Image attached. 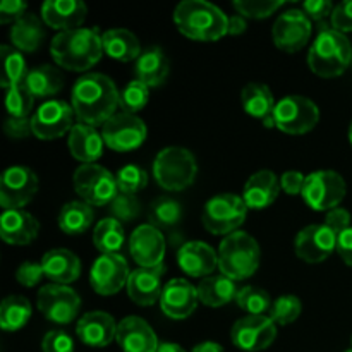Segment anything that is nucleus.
I'll use <instances>...</instances> for the list:
<instances>
[{"mask_svg":"<svg viewBox=\"0 0 352 352\" xmlns=\"http://www.w3.org/2000/svg\"><path fill=\"white\" fill-rule=\"evenodd\" d=\"M332 28L339 33H349L352 31V0H346L336 6L332 17H330Z\"/></svg>","mask_w":352,"mask_h":352,"instance_id":"nucleus-50","label":"nucleus"},{"mask_svg":"<svg viewBox=\"0 0 352 352\" xmlns=\"http://www.w3.org/2000/svg\"><path fill=\"white\" fill-rule=\"evenodd\" d=\"M349 141H351V144H352V122H351V126H349Z\"/></svg>","mask_w":352,"mask_h":352,"instance_id":"nucleus-60","label":"nucleus"},{"mask_svg":"<svg viewBox=\"0 0 352 352\" xmlns=\"http://www.w3.org/2000/svg\"><path fill=\"white\" fill-rule=\"evenodd\" d=\"M40 222L24 210H3L0 217V237L12 246H26L38 237Z\"/></svg>","mask_w":352,"mask_h":352,"instance_id":"nucleus-26","label":"nucleus"},{"mask_svg":"<svg viewBox=\"0 0 352 352\" xmlns=\"http://www.w3.org/2000/svg\"><path fill=\"white\" fill-rule=\"evenodd\" d=\"M347 352H352V349H351V351H347Z\"/></svg>","mask_w":352,"mask_h":352,"instance_id":"nucleus-61","label":"nucleus"},{"mask_svg":"<svg viewBox=\"0 0 352 352\" xmlns=\"http://www.w3.org/2000/svg\"><path fill=\"white\" fill-rule=\"evenodd\" d=\"M131 270L126 258L119 253L102 254L89 270V284L100 296H113L127 287Z\"/></svg>","mask_w":352,"mask_h":352,"instance_id":"nucleus-17","label":"nucleus"},{"mask_svg":"<svg viewBox=\"0 0 352 352\" xmlns=\"http://www.w3.org/2000/svg\"><path fill=\"white\" fill-rule=\"evenodd\" d=\"M88 7L81 0H47L41 6V19L54 30L71 31L85 23Z\"/></svg>","mask_w":352,"mask_h":352,"instance_id":"nucleus-23","label":"nucleus"},{"mask_svg":"<svg viewBox=\"0 0 352 352\" xmlns=\"http://www.w3.org/2000/svg\"><path fill=\"white\" fill-rule=\"evenodd\" d=\"M134 72H136V79L144 82L148 88H157L168 78L170 60L160 47H150L136 60Z\"/></svg>","mask_w":352,"mask_h":352,"instance_id":"nucleus-31","label":"nucleus"},{"mask_svg":"<svg viewBox=\"0 0 352 352\" xmlns=\"http://www.w3.org/2000/svg\"><path fill=\"white\" fill-rule=\"evenodd\" d=\"M227 21L226 12L206 0H184L174 10L177 30L196 41H217L226 36Z\"/></svg>","mask_w":352,"mask_h":352,"instance_id":"nucleus-3","label":"nucleus"},{"mask_svg":"<svg viewBox=\"0 0 352 352\" xmlns=\"http://www.w3.org/2000/svg\"><path fill=\"white\" fill-rule=\"evenodd\" d=\"M308 65L320 78H337L352 65L349 38L333 28H320L316 40L308 52Z\"/></svg>","mask_w":352,"mask_h":352,"instance_id":"nucleus-4","label":"nucleus"},{"mask_svg":"<svg viewBox=\"0 0 352 352\" xmlns=\"http://www.w3.org/2000/svg\"><path fill=\"white\" fill-rule=\"evenodd\" d=\"M24 86L30 89L34 98H47V96L57 95L64 88V76L55 65H36L30 69Z\"/></svg>","mask_w":352,"mask_h":352,"instance_id":"nucleus-35","label":"nucleus"},{"mask_svg":"<svg viewBox=\"0 0 352 352\" xmlns=\"http://www.w3.org/2000/svg\"><path fill=\"white\" fill-rule=\"evenodd\" d=\"M74 109L64 100H48L41 103L31 116L33 136L38 140L52 141L71 133L74 124Z\"/></svg>","mask_w":352,"mask_h":352,"instance_id":"nucleus-11","label":"nucleus"},{"mask_svg":"<svg viewBox=\"0 0 352 352\" xmlns=\"http://www.w3.org/2000/svg\"><path fill=\"white\" fill-rule=\"evenodd\" d=\"M109 212L112 219L122 222H133L141 213V201L136 195H127V192H117L116 198L109 205Z\"/></svg>","mask_w":352,"mask_h":352,"instance_id":"nucleus-47","label":"nucleus"},{"mask_svg":"<svg viewBox=\"0 0 352 352\" xmlns=\"http://www.w3.org/2000/svg\"><path fill=\"white\" fill-rule=\"evenodd\" d=\"M305 182H306V175H302L301 172L298 170H289L280 177L282 189L291 196L301 195L302 188H305Z\"/></svg>","mask_w":352,"mask_h":352,"instance_id":"nucleus-55","label":"nucleus"},{"mask_svg":"<svg viewBox=\"0 0 352 352\" xmlns=\"http://www.w3.org/2000/svg\"><path fill=\"white\" fill-rule=\"evenodd\" d=\"M116 179L119 192H127V195H136L141 189L146 188L148 184L146 170L134 164H129L120 168L116 174Z\"/></svg>","mask_w":352,"mask_h":352,"instance_id":"nucleus-46","label":"nucleus"},{"mask_svg":"<svg viewBox=\"0 0 352 352\" xmlns=\"http://www.w3.org/2000/svg\"><path fill=\"white\" fill-rule=\"evenodd\" d=\"M217 253L220 274L232 278L234 282L246 280L260 268V244L244 230H237L223 237Z\"/></svg>","mask_w":352,"mask_h":352,"instance_id":"nucleus-5","label":"nucleus"},{"mask_svg":"<svg viewBox=\"0 0 352 352\" xmlns=\"http://www.w3.org/2000/svg\"><path fill=\"white\" fill-rule=\"evenodd\" d=\"M333 9L336 7L330 0H308V2L302 3V10H305L306 16L318 24H322L327 17H332Z\"/></svg>","mask_w":352,"mask_h":352,"instance_id":"nucleus-51","label":"nucleus"},{"mask_svg":"<svg viewBox=\"0 0 352 352\" xmlns=\"http://www.w3.org/2000/svg\"><path fill=\"white\" fill-rule=\"evenodd\" d=\"M28 3L23 0H3L0 3V24L17 23L26 14Z\"/></svg>","mask_w":352,"mask_h":352,"instance_id":"nucleus-52","label":"nucleus"},{"mask_svg":"<svg viewBox=\"0 0 352 352\" xmlns=\"http://www.w3.org/2000/svg\"><path fill=\"white\" fill-rule=\"evenodd\" d=\"M337 253L346 265L352 267V227L337 237Z\"/></svg>","mask_w":352,"mask_h":352,"instance_id":"nucleus-56","label":"nucleus"},{"mask_svg":"<svg viewBox=\"0 0 352 352\" xmlns=\"http://www.w3.org/2000/svg\"><path fill=\"white\" fill-rule=\"evenodd\" d=\"M337 237L339 236L325 223H313L299 230L296 236V254L306 263H322L337 251Z\"/></svg>","mask_w":352,"mask_h":352,"instance_id":"nucleus-18","label":"nucleus"},{"mask_svg":"<svg viewBox=\"0 0 352 352\" xmlns=\"http://www.w3.org/2000/svg\"><path fill=\"white\" fill-rule=\"evenodd\" d=\"M45 277V272L41 263L36 261H24L16 272V280L24 287H36Z\"/></svg>","mask_w":352,"mask_h":352,"instance_id":"nucleus-49","label":"nucleus"},{"mask_svg":"<svg viewBox=\"0 0 352 352\" xmlns=\"http://www.w3.org/2000/svg\"><path fill=\"white\" fill-rule=\"evenodd\" d=\"M236 302L248 315H263V313L270 311L272 308L270 294L265 289L254 287V285L241 287L237 292Z\"/></svg>","mask_w":352,"mask_h":352,"instance_id":"nucleus-41","label":"nucleus"},{"mask_svg":"<svg viewBox=\"0 0 352 352\" xmlns=\"http://www.w3.org/2000/svg\"><path fill=\"white\" fill-rule=\"evenodd\" d=\"M280 179L272 170H260L251 175L243 189V199L248 208L263 210L268 208L280 192Z\"/></svg>","mask_w":352,"mask_h":352,"instance_id":"nucleus-27","label":"nucleus"},{"mask_svg":"<svg viewBox=\"0 0 352 352\" xmlns=\"http://www.w3.org/2000/svg\"><path fill=\"white\" fill-rule=\"evenodd\" d=\"M43 352H74V340L65 330H50L41 342Z\"/></svg>","mask_w":352,"mask_h":352,"instance_id":"nucleus-48","label":"nucleus"},{"mask_svg":"<svg viewBox=\"0 0 352 352\" xmlns=\"http://www.w3.org/2000/svg\"><path fill=\"white\" fill-rule=\"evenodd\" d=\"M237 14L248 19H265L285 6L282 0H236L232 3Z\"/></svg>","mask_w":352,"mask_h":352,"instance_id":"nucleus-45","label":"nucleus"},{"mask_svg":"<svg viewBox=\"0 0 352 352\" xmlns=\"http://www.w3.org/2000/svg\"><path fill=\"white\" fill-rule=\"evenodd\" d=\"M10 41L19 52H36L45 40V23L36 14L26 12L10 28Z\"/></svg>","mask_w":352,"mask_h":352,"instance_id":"nucleus-32","label":"nucleus"},{"mask_svg":"<svg viewBox=\"0 0 352 352\" xmlns=\"http://www.w3.org/2000/svg\"><path fill=\"white\" fill-rule=\"evenodd\" d=\"M153 175L167 191H184L198 175V162L192 151L182 146H167L153 160Z\"/></svg>","mask_w":352,"mask_h":352,"instance_id":"nucleus-6","label":"nucleus"},{"mask_svg":"<svg viewBox=\"0 0 352 352\" xmlns=\"http://www.w3.org/2000/svg\"><path fill=\"white\" fill-rule=\"evenodd\" d=\"M117 325L112 315L105 311H89L78 320L76 333L89 347H107L117 337Z\"/></svg>","mask_w":352,"mask_h":352,"instance_id":"nucleus-25","label":"nucleus"},{"mask_svg":"<svg viewBox=\"0 0 352 352\" xmlns=\"http://www.w3.org/2000/svg\"><path fill=\"white\" fill-rule=\"evenodd\" d=\"M103 41L96 28H78L55 34L50 55L58 67L72 72H85L102 58Z\"/></svg>","mask_w":352,"mask_h":352,"instance_id":"nucleus-2","label":"nucleus"},{"mask_svg":"<svg viewBox=\"0 0 352 352\" xmlns=\"http://www.w3.org/2000/svg\"><path fill=\"white\" fill-rule=\"evenodd\" d=\"M146 124L136 113L119 112L107 120L102 127V136L107 146L119 153L140 148L146 140Z\"/></svg>","mask_w":352,"mask_h":352,"instance_id":"nucleus-12","label":"nucleus"},{"mask_svg":"<svg viewBox=\"0 0 352 352\" xmlns=\"http://www.w3.org/2000/svg\"><path fill=\"white\" fill-rule=\"evenodd\" d=\"M165 274V265L157 268H136L131 272L129 282H127V294L131 301L138 306H153L160 301L162 291V277Z\"/></svg>","mask_w":352,"mask_h":352,"instance_id":"nucleus-24","label":"nucleus"},{"mask_svg":"<svg viewBox=\"0 0 352 352\" xmlns=\"http://www.w3.org/2000/svg\"><path fill=\"white\" fill-rule=\"evenodd\" d=\"M230 339L236 347L246 352L268 349L277 339V325L270 316L248 315L237 320L230 330Z\"/></svg>","mask_w":352,"mask_h":352,"instance_id":"nucleus-15","label":"nucleus"},{"mask_svg":"<svg viewBox=\"0 0 352 352\" xmlns=\"http://www.w3.org/2000/svg\"><path fill=\"white\" fill-rule=\"evenodd\" d=\"M157 352H186L179 344L174 342H160V347H158Z\"/></svg>","mask_w":352,"mask_h":352,"instance_id":"nucleus-59","label":"nucleus"},{"mask_svg":"<svg viewBox=\"0 0 352 352\" xmlns=\"http://www.w3.org/2000/svg\"><path fill=\"white\" fill-rule=\"evenodd\" d=\"M248 30V21L246 17H243L241 14H234L227 21V34L230 36H237V34H243Z\"/></svg>","mask_w":352,"mask_h":352,"instance_id":"nucleus-57","label":"nucleus"},{"mask_svg":"<svg viewBox=\"0 0 352 352\" xmlns=\"http://www.w3.org/2000/svg\"><path fill=\"white\" fill-rule=\"evenodd\" d=\"M124 241H126V236H124L122 223L112 217L100 220L93 230V244L102 254L119 253Z\"/></svg>","mask_w":352,"mask_h":352,"instance_id":"nucleus-38","label":"nucleus"},{"mask_svg":"<svg viewBox=\"0 0 352 352\" xmlns=\"http://www.w3.org/2000/svg\"><path fill=\"white\" fill-rule=\"evenodd\" d=\"M36 306L52 323L67 325L78 316L81 298L69 285L48 284L38 291Z\"/></svg>","mask_w":352,"mask_h":352,"instance_id":"nucleus-13","label":"nucleus"},{"mask_svg":"<svg viewBox=\"0 0 352 352\" xmlns=\"http://www.w3.org/2000/svg\"><path fill=\"white\" fill-rule=\"evenodd\" d=\"M116 340L124 352H157L160 347L155 330L140 316H126L120 320Z\"/></svg>","mask_w":352,"mask_h":352,"instance_id":"nucleus-21","label":"nucleus"},{"mask_svg":"<svg viewBox=\"0 0 352 352\" xmlns=\"http://www.w3.org/2000/svg\"><path fill=\"white\" fill-rule=\"evenodd\" d=\"M248 206L243 196L232 192H222L205 203L201 222L203 227L213 236H229L237 232L246 220Z\"/></svg>","mask_w":352,"mask_h":352,"instance_id":"nucleus-7","label":"nucleus"},{"mask_svg":"<svg viewBox=\"0 0 352 352\" xmlns=\"http://www.w3.org/2000/svg\"><path fill=\"white\" fill-rule=\"evenodd\" d=\"M34 105V96L31 95L26 86H14L7 89L6 107L9 117L14 119H30L31 110Z\"/></svg>","mask_w":352,"mask_h":352,"instance_id":"nucleus-44","label":"nucleus"},{"mask_svg":"<svg viewBox=\"0 0 352 352\" xmlns=\"http://www.w3.org/2000/svg\"><path fill=\"white\" fill-rule=\"evenodd\" d=\"M45 277L50 278L52 284L67 285L72 284L81 275V261L72 251L64 248H55L45 253L41 260Z\"/></svg>","mask_w":352,"mask_h":352,"instance_id":"nucleus-28","label":"nucleus"},{"mask_svg":"<svg viewBox=\"0 0 352 352\" xmlns=\"http://www.w3.org/2000/svg\"><path fill=\"white\" fill-rule=\"evenodd\" d=\"M93 220H95L93 206L81 199L65 203L58 213V227L62 232L69 234V236H79V234L86 232L91 227Z\"/></svg>","mask_w":352,"mask_h":352,"instance_id":"nucleus-36","label":"nucleus"},{"mask_svg":"<svg viewBox=\"0 0 352 352\" xmlns=\"http://www.w3.org/2000/svg\"><path fill=\"white\" fill-rule=\"evenodd\" d=\"M102 41L103 52L119 62L138 60L143 54L138 36L126 28H113V30L105 31L102 34Z\"/></svg>","mask_w":352,"mask_h":352,"instance_id":"nucleus-33","label":"nucleus"},{"mask_svg":"<svg viewBox=\"0 0 352 352\" xmlns=\"http://www.w3.org/2000/svg\"><path fill=\"white\" fill-rule=\"evenodd\" d=\"M302 311V302L298 296L285 294L275 299L270 308V318L275 325H291L299 318Z\"/></svg>","mask_w":352,"mask_h":352,"instance_id":"nucleus-43","label":"nucleus"},{"mask_svg":"<svg viewBox=\"0 0 352 352\" xmlns=\"http://www.w3.org/2000/svg\"><path fill=\"white\" fill-rule=\"evenodd\" d=\"M241 102L248 116L261 120L265 127H275V103L270 88L263 82H248L241 91Z\"/></svg>","mask_w":352,"mask_h":352,"instance_id":"nucleus-29","label":"nucleus"},{"mask_svg":"<svg viewBox=\"0 0 352 352\" xmlns=\"http://www.w3.org/2000/svg\"><path fill=\"white\" fill-rule=\"evenodd\" d=\"M306 205L315 212H330L339 208L346 198V181L336 170H318L306 175L301 192Z\"/></svg>","mask_w":352,"mask_h":352,"instance_id":"nucleus-10","label":"nucleus"},{"mask_svg":"<svg viewBox=\"0 0 352 352\" xmlns=\"http://www.w3.org/2000/svg\"><path fill=\"white\" fill-rule=\"evenodd\" d=\"M31 309L30 301L23 296H9L2 301L0 305V327L6 332H17L31 318Z\"/></svg>","mask_w":352,"mask_h":352,"instance_id":"nucleus-37","label":"nucleus"},{"mask_svg":"<svg viewBox=\"0 0 352 352\" xmlns=\"http://www.w3.org/2000/svg\"><path fill=\"white\" fill-rule=\"evenodd\" d=\"M313 33V21L302 9H289L280 14L272 28L275 47L287 54H296L306 47Z\"/></svg>","mask_w":352,"mask_h":352,"instance_id":"nucleus-16","label":"nucleus"},{"mask_svg":"<svg viewBox=\"0 0 352 352\" xmlns=\"http://www.w3.org/2000/svg\"><path fill=\"white\" fill-rule=\"evenodd\" d=\"M72 181L81 201L91 206L110 205L119 192L116 175L98 164L79 165Z\"/></svg>","mask_w":352,"mask_h":352,"instance_id":"nucleus-8","label":"nucleus"},{"mask_svg":"<svg viewBox=\"0 0 352 352\" xmlns=\"http://www.w3.org/2000/svg\"><path fill=\"white\" fill-rule=\"evenodd\" d=\"M239 289L236 287V282L226 275H212L199 282L198 285V298L199 302L210 308H220L237 298Z\"/></svg>","mask_w":352,"mask_h":352,"instance_id":"nucleus-34","label":"nucleus"},{"mask_svg":"<svg viewBox=\"0 0 352 352\" xmlns=\"http://www.w3.org/2000/svg\"><path fill=\"white\" fill-rule=\"evenodd\" d=\"M129 253L141 268H157L164 265L165 237L151 223H143L129 237Z\"/></svg>","mask_w":352,"mask_h":352,"instance_id":"nucleus-19","label":"nucleus"},{"mask_svg":"<svg viewBox=\"0 0 352 352\" xmlns=\"http://www.w3.org/2000/svg\"><path fill=\"white\" fill-rule=\"evenodd\" d=\"M320 109L313 100L302 95H289L278 100L275 107V127L285 134L299 136L316 127Z\"/></svg>","mask_w":352,"mask_h":352,"instance_id":"nucleus-9","label":"nucleus"},{"mask_svg":"<svg viewBox=\"0 0 352 352\" xmlns=\"http://www.w3.org/2000/svg\"><path fill=\"white\" fill-rule=\"evenodd\" d=\"M120 91L116 82L100 72L82 74L72 86L71 105L79 124L96 127L116 116L120 107Z\"/></svg>","mask_w":352,"mask_h":352,"instance_id":"nucleus-1","label":"nucleus"},{"mask_svg":"<svg viewBox=\"0 0 352 352\" xmlns=\"http://www.w3.org/2000/svg\"><path fill=\"white\" fill-rule=\"evenodd\" d=\"M192 352H226L220 344L213 342V340H206V342L198 344V346L192 349Z\"/></svg>","mask_w":352,"mask_h":352,"instance_id":"nucleus-58","label":"nucleus"},{"mask_svg":"<svg viewBox=\"0 0 352 352\" xmlns=\"http://www.w3.org/2000/svg\"><path fill=\"white\" fill-rule=\"evenodd\" d=\"M0 54H2L3 60V88L9 89L14 88V86H23L28 78V72H30L23 52H19L14 47H9V45H2Z\"/></svg>","mask_w":352,"mask_h":352,"instance_id":"nucleus-39","label":"nucleus"},{"mask_svg":"<svg viewBox=\"0 0 352 352\" xmlns=\"http://www.w3.org/2000/svg\"><path fill=\"white\" fill-rule=\"evenodd\" d=\"M3 131L10 140H26L28 136L33 134V126H31L30 119H14V117H7L3 122Z\"/></svg>","mask_w":352,"mask_h":352,"instance_id":"nucleus-53","label":"nucleus"},{"mask_svg":"<svg viewBox=\"0 0 352 352\" xmlns=\"http://www.w3.org/2000/svg\"><path fill=\"white\" fill-rule=\"evenodd\" d=\"M323 223L329 226L337 236H340L344 230H347L351 227V213L346 208H340L339 206V208H333L330 212H327L325 222Z\"/></svg>","mask_w":352,"mask_h":352,"instance_id":"nucleus-54","label":"nucleus"},{"mask_svg":"<svg viewBox=\"0 0 352 352\" xmlns=\"http://www.w3.org/2000/svg\"><path fill=\"white\" fill-rule=\"evenodd\" d=\"M67 146L72 157L81 164H96L103 153L105 141L96 127L78 122L69 133Z\"/></svg>","mask_w":352,"mask_h":352,"instance_id":"nucleus-30","label":"nucleus"},{"mask_svg":"<svg viewBox=\"0 0 352 352\" xmlns=\"http://www.w3.org/2000/svg\"><path fill=\"white\" fill-rule=\"evenodd\" d=\"M148 100H150V88L144 82H141L140 79H133L120 91L119 102L122 112L136 113L138 116V112L148 105Z\"/></svg>","mask_w":352,"mask_h":352,"instance_id":"nucleus-42","label":"nucleus"},{"mask_svg":"<svg viewBox=\"0 0 352 352\" xmlns=\"http://www.w3.org/2000/svg\"><path fill=\"white\" fill-rule=\"evenodd\" d=\"M177 265L192 278L212 277L215 268H219V253L203 241H189L179 248Z\"/></svg>","mask_w":352,"mask_h":352,"instance_id":"nucleus-22","label":"nucleus"},{"mask_svg":"<svg viewBox=\"0 0 352 352\" xmlns=\"http://www.w3.org/2000/svg\"><path fill=\"white\" fill-rule=\"evenodd\" d=\"M158 302L165 316L172 320H186L198 308V287L186 278H172L164 285Z\"/></svg>","mask_w":352,"mask_h":352,"instance_id":"nucleus-20","label":"nucleus"},{"mask_svg":"<svg viewBox=\"0 0 352 352\" xmlns=\"http://www.w3.org/2000/svg\"><path fill=\"white\" fill-rule=\"evenodd\" d=\"M148 217H150L151 226H155L157 229L174 227L182 219V205L170 196H160L151 203Z\"/></svg>","mask_w":352,"mask_h":352,"instance_id":"nucleus-40","label":"nucleus"},{"mask_svg":"<svg viewBox=\"0 0 352 352\" xmlns=\"http://www.w3.org/2000/svg\"><path fill=\"white\" fill-rule=\"evenodd\" d=\"M40 181L31 168L12 165L2 174L0 205L3 210H23L36 196Z\"/></svg>","mask_w":352,"mask_h":352,"instance_id":"nucleus-14","label":"nucleus"}]
</instances>
